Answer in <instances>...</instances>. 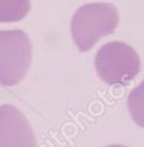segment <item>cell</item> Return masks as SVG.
<instances>
[{
    "mask_svg": "<svg viewBox=\"0 0 144 147\" xmlns=\"http://www.w3.org/2000/svg\"><path fill=\"white\" fill-rule=\"evenodd\" d=\"M106 147H126V146H122V145H109V146H106Z\"/></svg>",
    "mask_w": 144,
    "mask_h": 147,
    "instance_id": "obj_7",
    "label": "cell"
},
{
    "mask_svg": "<svg viewBox=\"0 0 144 147\" xmlns=\"http://www.w3.org/2000/svg\"><path fill=\"white\" fill-rule=\"evenodd\" d=\"M32 59V45L22 30H0V83L18 84L26 75Z\"/></svg>",
    "mask_w": 144,
    "mask_h": 147,
    "instance_id": "obj_3",
    "label": "cell"
},
{
    "mask_svg": "<svg viewBox=\"0 0 144 147\" xmlns=\"http://www.w3.org/2000/svg\"><path fill=\"white\" fill-rule=\"evenodd\" d=\"M128 108L134 122L144 127V80L129 94Z\"/></svg>",
    "mask_w": 144,
    "mask_h": 147,
    "instance_id": "obj_6",
    "label": "cell"
},
{
    "mask_svg": "<svg viewBox=\"0 0 144 147\" xmlns=\"http://www.w3.org/2000/svg\"><path fill=\"white\" fill-rule=\"evenodd\" d=\"M94 65L101 80L108 85H126L139 72L141 61L136 51L126 42L111 41L99 48Z\"/></svg>",
    "mask_w": 144,
    "mask_h": 147,
    "instance_id": "obj_2",
    "label": "cell"
},
{
    "mask_svg": "<svg viewBox=\"0 0 144 147\" xmlns=\"http://www.w3.org/2000/svg\"><path fill=\"white\" fill-rule=\"evenodd\" d=\"M0 147H37L30 123L12 105L0 107Z\"/></svg>",
    "mask_w": 144,
    "mask_h": 147,
    "instance_id": "obj_4",
    "label": "cell"
},
{
    "mask_svg": "<svg viewBox=\"0 0 144 147\" xmlns=\"http://www.w3.org/2000/svg\"><path fill=\"white\" fill-rule=\"evenodd\" d=\"M119 11L113 3L92 2L78 7L71 18V37L81 52L89 51L118 26Z\"/></svg>",
    "mask_w": 144,
    "mask_h": 147,
    "instance_id": "obj_1",
    "label": "cell"
},
{
    "mask_svg": "<svg viewBox=\"0 0 144 147\" xmlns=\"http://www.w3.org/2000/svg\"><path fill=\"white\" fill-rule=\"evenodd\" d=\"M31 8L30 0H0V22H17L25 17Z\"/></svg>",
    "mask_w": 144,
    "mask_h": 147,
    "instance_id": "obj_5",
    "label": "cell"
}]
</instances>
